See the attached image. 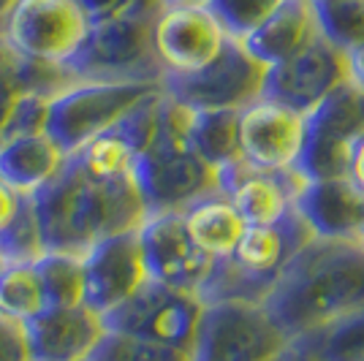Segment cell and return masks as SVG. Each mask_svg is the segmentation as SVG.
<instances>
[{
    "instance_id": "obj_41",
    "label": "cell",
    "mask_w": 364,
    "mask_h": 361,
    "mask_svg": "<svg viewBox=\"0 0 364 361\" xmlns=\"http://www.w3.org/2000/svg\"><path fill=\"white\" fill-rule=\"evenodd\" d=\"M87 361H114V359L109 356V353H107V350H104V347L98 345V350H95V353H92V356H90V359H87Z\"/></svg>"
},
{
    "instance_id": "obj_11",
    "label": "cell",
    "mask_w": 364,
    "mask_h": 361,
    "mask_svg": "<svg viewBox=\"0 0 364 361\" xmlns=\"http://www.w3.org/2000/svg\"><path fill=\"white\" fill-rule=\"evenodd\" d=\"M87 31L90 22L74 0H19L3 41L22 58L65 65Z\"/></svg>"
},
{
    "instance_id": "obj_21",
    "label": "cell",
    "mask_w": 364,
    "mask_h": 361,
    "mask_svg": "<svg viewBox=\"0 0 364 361\" xmlns=\"http://www.w3.org/2000/svg\"><path fill=\"white\" fill-rule=\"evenodd\" d=\"M76 85L74 76L58 63H41L16 55L11 46L0 38V134L11 117L14 106L25 95L55 98L63 90Z\"/></svg>"
},
{
    "instance_id": "obj_42",
    "label": "cell",
    "mask_w": 364,
    "mask_h": 361,
    "mask_svg": "<svg viewBox=\"0 0 364 361\" xmlns=\"http://www.w3.org/2000/svg\"><path fill=\"white\" fill-rule=\"evenodd\" d=\"M359 242L364 244V212H362V223H359Z\"/></svg>"
},
{
    "instance_id": "obj_30",
    "label": "cell",
    "mask_w": 364,
    "mask_h": 361,
    "mask_svg": "<svg viewBox=\"0 0 364 361\" xmlns=\"http://www.w3.org/2000/svg\"><path fill=\"white\" fill-rule=\"evenodd\" d=\"M283 0H210V11L218 16L231 38L245 41L277 11Z\"/></svg>"
},
{
    "instance_id": "obj_18",
    "label": "cell",
    "mask_w": 364,
    "mask_h": 361,
    "mask_svg": "<svg viewBox=\"0 0 364 361\" xmlns=\"http://www.w3.org/2000/svg\"><path fill=\"white\" fill-rule=\"evenodd\" d=\"M33 361H87L107 337L104 316L87 304L44 307L25 323Z\"/></svg>"
},
{
    "instance_id": "obj_40",
    "label": "cell",
    "mask_w": 364,
    "mask_h": 361,
    "mask_svg": "<svg viewBox=\"0 0 364 361\" xmlns=\"http://www.w3.org/2000/svg\"><path fill=\"white\" fill-rule=\"evenodd\" d=\"M210 0H164V6H207Z\"/></svg>"
},
{
    "instance_id": "obj_39",
    "label": "cell",
    "mask_w": 364,
    "mask_h": 361,
    "mask_svg": "<svg viewBox=\"0 0 364 361\" xmlns=\"http://www.w3.org/2000/svg\"><path fill=\"white\" fill-rule=\"evenodd\" d=\"M16 3H19V0H0V38H3L6 25H9V19H11V14H14Z\"/></svg>"
},
{
    "instance_id": "obj_33",
    "label": "cell",
    "mask_w": 364,
    "mask_h": 361,
    "mask_svg": "<svg viewBox=\"0 0 364 361\" xmlns=\"http://www.w3.org/2000/svg\"><path fill=\"white\" fill-rule=\"evenodd\" d=\"M0 361H33L25 323L0 316Z\"/></svg>"
},
{
    "instance_id": "obj_23",
    "label": "cell",
    "mask_w": 364,
    "mask_h": 361,
    "mask_svg": "<svg viewBox=\"0 0 364 361\" xmlns=\"http://www.w3.org/2000/svg\"><path fill=\"white\" fill-rule=\"evenodd\" d=\"M180 215L191 242L213 261L231 256L247 228L242 215L234 210V204L220 190L193 201Z\"/></svg>"
},
{
    "instance_id": "obj_29",
    "label": "cell",
    "mask_w": 364,
    "mask_h": 361,
    "mask_svg": "<svg viewBox=\"0 0 364 361\" xmlns=\"http://www.w3.org/2000/svg\"><path fill=\"white\" fill-rule=\"evenodd\" d=\"M318 33L346 55L364 44V0H313Z\"/></svg>"
},
{
    "instance_id": "obj_36",
    "label": "cell",
    "mask_w": 364,
    "mask_h": 361,
    "mask_svg": "<svg viewBox=\"0 0 364 361\" xmlns=\"http://www.w3.org/2000/svg\"><path fill=\"white\" fill-rule=\"evenodd\" d=\"M19 198H22V196L11 193V190H9V188L0 182V228L11 220V215L16 212V204H19Z\"/></svg>"
},
{
    "instance_id": "obj_10",
    "label": "cell",
    "mask_w": 364,
    "mask_h": 361,
    "mask_svg": "<svg viewBox=\"0 0 364 361\" xmlns=\"http://www.w3.org/2000/svg\"><path fill=\"white\" fill-rule=\"evenodd\" d=\"M269 65L250 55L240 38H226L210 65L188 76H164L161 90L188 109H245L264 95Z\"/></svg>"
},
{
    "instance_id": "obj_25",
    "label": "cell",
    "mask_w": 364,
    "mask_h": 361,
    "mask_svg": "<svg viewBox=\"0 0 364 361\" xmlns=\"http://www.w3.org/2000/svg\"><path fill=\"white\" fill-rule=\"evenodd\" d=\"M44 291L46 307H76L85 304V264L82 256L46 250L33 264Z\"/></svg>"
},
{
    "instance_id": "obj_43",
    "label": "cell",
    "mask_w": 364,
    "mask_h": 361,
    "mask_svg": "<svg viewBox=\"0 0 364 361\" xmlns=\"http://www.w3.org/2000/svg\"><path fill=\"white\" fill-rule=\"evenodd\" d=\"M0 266H3V258H0Z\"/></svg>"
},
{
    "instance_id": "obj_2",
    "label": "cell",
    "mask_w": 364,
    "mask_h": 361,
    "mask_svg": "<svg viewBox=\"0 0 364 361\" xmlns=\"http://www.w3.org/2000/svg\"><path fill=\"white\" fill-rule=\"evenodd\" d=\"M31 198L46 250L74 256H85L107 237L136 231L147 217L134 174L95 177L74 155H65L55 180Z\"/></svg>"
},
{
    "instance_id": "obj_20",
    "label": "cell",
    "mask_w": 364,
    "mask_h": 361,
    "mask_svg": "<svg viewBox=\"0 0 364 361\" xmlns=\"http://www.w3.org/2000/svg\"><path fill=\"white\" fill-rule=\"evenodd\" d=\"M65 163L63 150L46 134L0 141V182L16 196H36Z\"/></svg>"
},
{
    "instance_id": "obj_24",
    "label": "cell",
    "mask_w": 364,
    "mask_h": 361,
    "mask_svg": "<svg viewBox=\"0 0 364 361\" xmlns=\"http://www.w3.org/2000/svg\"><path fill=\"white\" fill-rule=\"evenodd\" d=\"M188 139L198 152V158L213 166L215 171L242 161L237 109H191Z\"/></svg>"
},
{
    "instance_id": "obj_4",
    "label": "cell",
    "mask_w": 364,
    "mask_h": 361,
    "mask_svg": "<svg viewBox=\"0 0 364 361\" xmlns=\"http://www.w3.org/2000/svg\"><path fill=\"white\" fill-rule=\"evenodd\" d=\"M313 237L316 234L302 220L296 207L277 223L247 226L234 253L213 261V269L198 288V299L204 304H264L291 258Z\"/></svg>"
},
{
    "instance_id": "obj_27",
    "label": "cell",
    "mask_w": 364,
    "mask_h": 361,
    "mask_svg": "<svg viewBox=\"0 0 364 361\" xmlns=\"http://www.w3.org/2000/svg\"><path fill=\"white\" fill-rule=\"evenodd\" d=\"M294 343L321 361H364V310Z\"/></svg>"
},
{
    "instance_id": "obj_5",
    "label": "cell",
    "mask_w": 364,
    "mask_h": 361,
    "mask_svg": "<svg viewBox=\"0 0 364 361\" xmlns=\"http://www.w3.org/2000/svg\"><path fill=\"white\" fill-rule=\"evenodd\" d=\"M164 0H141L134 9L90 25L82 46L65 63L74 82H122V85H161L164 65L155 52V19Z\"/></svg>"
},
{
    "instance_id": "obj_26",
    "label": "cell",
    "mask_w": 364,
    "mask_h": 361,
    "mask_svg": "<svg viewBox=\"0 0 364 361\" xmlns=\"http://www.w3.org/2000/svg\"><path fill=\"white\" fill-rule=\"evenodd\" d=\"M46 307L44 291L33 264H3L0 266V316L28 323Z\"/></svg>"
},
{
    "instance_id": "obj_8",
    "label": "cell",
    "mask_w": 364,
    "mask_h": 361,
    "mask_svg": "<svg viewBox=\"0 0 364 361\" xmlns=\"http://www.w3.org/2000/svg\"><path fill=\"white\" fill-rule=\"evenodd\" d=\"M364 139V87L346 82L304 117V147L296 171L307 182L348 177L353 147Z\"/></svg>"
},
{
    "instance_id": "obj_35",
    "label": "cell",
    "mask_w": 364,
    "mask_h": 361,
    "mask_svg": "<svg viewBox=\"0 0 364 361\" xmlns=\"http://www.w3.org/2000/svg\"><path fill=\"white\" fill-rule=\"evenodd\" d=\"M348 180L364 193V139L353 147V155H350V166H348Z\"/></svg>"
},
{
    "instance_id": "obj_38",
    "label": "cell",
    "mask_w": 364,
    "mask_h": 361,
    "mask_svg": "<svg viewBox=\"0 0 364 361\" xmlns=\"http://www.w3.org/2000/svg\"><path fill=\"white\" fill-rule=\"evenodd\" d=\"M280 361H321V359H316L313 353H307V350H304V347H299L296 343H291V345L283 350Z\"/></svg>"
},
{
    "instance_id": "obj_37",
    "label": "cell",
    "mask_w": 364,
    "mask_h": 361,
    "mask_svg": "<svg viewBox=\"0 0 364 361\" xmlns=\"http://www.w3.org/2000/svg\"><path fill=\"white\" fill-rule=\"evenodd\" d=\"M348 68H350V82H356L364 87V44L348 52Z\"/></svg>"
},
{
    "instance_id": "obj_22",
    "label": "cell",
    "mask_w": 364,
    "mask_h": 361,
    "mask_svg": "<svg viewBox=\"0 0 364 361\" xmlns=\"http://www.w3.org/2000/svg\"><path fill=\"white\" fill-rule=\"evenodd\" d=\"M318 36L321 33L313 0H283L277 6V11L253 36H247L242 44L264 65H274V63H283L286 58L296 55Z\"/></svg>"
},
{
    "instance_id": "obj_14",
    "label": "cell",
    "mask_w": 364,
    "mask_h": 361,
    "mask_svg": "<svg viewBox=\"0 0 364 361\" xmlns=\"http://www.w3.org/2000/svg\"><path fill=\"white\" fill-rule=\"evenodd\" d=\"M85 264V304L98 316L117 310L144 286L147 266L136 231H122L95 242L82 256Z\"/></svg>"
},
{
    "instance_id": "obj_16",
    "label": "cell",
    "mask_w": 364,
    "mask_h": 361,
    "mask_svg": "<svg viewBox=\"0 0 364 361\" xmlns=\"http://www.w3.org/2000/svg\"><path fill=\"white\" fill-rule=\"evenodd\" d=\"M139 244L147 277L164 286L198 293L213 269V258L204 256L191 242L180 212L150 215L139 226Z\"/></svg>"
},
{
    "instance_id": "obj_9",
    "label": "cell",
    "mask_w": 364,
    "mask_h": 361,
    "mask_svg": "<svg viewBox=\"0 0 364 361\" xmlns=\"http://www.w3.org/2000/svg\"><path fill=\"white\" fill-rule=\"evenodd\" d=\"M289 345L264 304H204L193 361H277Z\"/></svg>"
},
{
    "instance_id": "obj_19",
    "label": "cell",
    "mask_w": 364,
    "mask_h": 361,
    "mask_svg": "<svg viewBox=\"0 0 364 361\" xmlns=\"http://www.w3.org/2000/svg\"><path fill=\"white\" fill-rule=\"evenodd\" d=\"M296 212L316 237L359 239L364 193L348 180H313L296 198Z\"/></svg>"
},
{
    "instance_id": "obj_15",
    "label": "cell",
    "mask_w": 364,
    "mask_h": 361,
    "mask_svg": "<svg viewBox=\"0 0 364 361\" xmlns=\"http://www.w3.org/2000/svg\"><path fill=\"white\" fill-rule=\"evenodd\" d=\"M302 147L304 114L264 95L240 109V152L247 166L261 171L296 168Z\"/></svg>"
},
{
    "instance_id": "obj_12",
    "label": "cell",
    "mask_w": 364,
    "mask_h": 361,
    "mask_svg": "<svg viewBox=\"0 0 364 361\" xmlns=\"http://www.w3.org/2000/svg\"><path fill=\"white\" fill-rule=\"evenodd\" d=\"M346 82H350L348 55L318 36L296 55L269 65L264 98L289 106L307 117Z\"/></svg>"
},
{
    "instance_id": "obj_3",
    "label": "cell",
    "mask_w": 364,
    "mask_h": 361,
    "mask_svg": "<svg viewBox=\"0 0 364 361\" xmlns=\"http://www.w3.org/2000/svg\"><path fill=\"white\" fill-rule=\"evenodd\" d=\"M188 106L161 95L155 134L134 163V180L147 217L182 212L193 201L218 190V171L198 158L188 139Z\"/></svg>"
},
{
    "instance_id": "obj_31",
    "label": "cell",
    "mask_w": 364,
    "mask_h": 361,
    "mask_svg": "<svg viewBox=\"0 0 364 361\" xmlns=\"http://www.w3.org/2000/svg\"><path fill=\"white\" fill-rule=\"evenodd\" d=\"M101 347L114 361H193V353H185L177 347L152 345V343H139V340H128L120 334H107Z\"/></svg>"
},
{
    "instance_id": "obj_28",
    "label": "cell",
    "mask_w": 364,
    "mask_h": 361,
    "mask_svg": "<svg viewBox=\"0 0 364 361\" xmlns=\"http://www.w3.org/2000/svg\"><path fill=\"white\" fill-rule=\"evenodd\" d=\"M46 253L41 226L31 196H22L11 220L0 228V258L3 264H36Z\"/></svg>"
},
{
    "instance_id": "obj_7",
    "label": "cell",
    "mask_w": 364,
    "mask_h": 361,
    "mask_svg": "<svg viewBox=\"0 0 364 361\" xmlns=\"http://www.w3.org/2000/svg\"><path fill=\"white\" fill-rule=\"evenodd\" d=\"M158 90L161 85L76 82L49 101L46 136L60 147L63 155H74Z\"/></svg>"
},
{
    "instance_id": "obj_17",
    "label": "cell",
    "mask_w": 364,
    "mask_h": 361,
    "mask_svg": "<svg viewBox=\"0 0 364 361\" xmlns=\"http://www.w3.org/2000/svg\"><path fill=\"white\" fill-rule=\"evenodd\" d=\"M304 185L307 180L296 168L261 171L245 161L218 168V190L234 204L247 226H269L283 220L296 207Z\"/></svg>"
},
{
    "instance_id": "obj_1",
    "label": "cell",
    "mask_w": 364,
    "mask_h": 361,
    "mask_svg": "<svg viewBox=\"0 0 364 361\" xmlns=\"http://www.w3.org/2000/svg\"><path fill=\"white\" fill-rule=\"evenodd\" d=\"M264 310L291 343L364 310V244L313 237L277 277Z\"/></svg>"
},
{
    "instance_id": "obj_13",
    "label": "cell",
    "mask_w": 364,
    "mask_h": 361,
    "mask_svg": "<svg viewBox=\"0 0 364 361\" xmlns=\"http://www.w3.org/2000/svg\"><path fill=\"white\" fill-rule=\"evenodd\" d=\"M228 33L210 6H164L155 19V52L164 76H188L223 52Z\"/></svg>"
},
{
    "instance_id": "obj_32",
    "label": "cell",
    "mask_w": 364,
    "mask_h": 361,
    "mask_svg": "<svg viewBox=\"0 0 364 361\" xmlns=\"http://www.w3.org/2000/svg\"><path fill=\"white\" fill-rule=\"evenodd\" d=\"M49 101H52V98H44V95H25V98L14 106L11 117H9L3 134H0V141H9V139H16V136L46 134Z\"/></svg>"
},
{
    "instance_id": "obj_6",
    "label": "cell",
    "mask_w": 364,
    "mask_h": 361,
    "mask_svg": "<svg viewBox=\"0 0 364 361\" xmlns=\"http://www.w3.org/2000/svg\"><path fill=\"white\" fill-rule=\"evenodd\" d=\"M204 301L193 291L147 280L128 301L104 316L109 334L193 353Z\"/></svg>"
},
{
    "instance_id": "obj_34",
    "label": "cell",
    "mask_w": 364,
    "mask_h": 361,
    "mask_svg": "<svg viewBox=\"0 0 364 361\" xmlns=\"http://www.w3.org/2000/svg\"><path fill=\"white\" fill-rule=\"evenodd\" d=\"M74 3L79 6V11L87 16L90 25H98V22H107L112 16L134 9L141 0H74Z\"/></svg>"
}]
</instances>
